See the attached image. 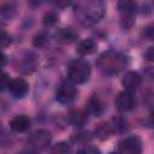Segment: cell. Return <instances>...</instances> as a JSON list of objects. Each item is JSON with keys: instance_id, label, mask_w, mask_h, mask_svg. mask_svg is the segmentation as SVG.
I'll use <instances>...</instances> for the list:
<instances>
[{"instance_id": "1", "label": "cell", "mask_w": 154, "mask_h": 154, "mask_svg": "<svg viewBox=\"0 0 154 154\" xmlns=\"http://www.w3.org/2000/svg\"><path fill=\"white\" fill-rule=\"evenodd\" d=\"M73 12L82 25L90 26L101 20L105 14V5L102 1H81L76 4Z\"/></svg>"}, {"instance_id": "2", "label": "cell", "mask_w": 154, "mask_h": 154, "mask_svg": "<svg viewBox=\"0 0 154 154\" xmlns=\"http://www.w3.org/2000/svg\"><path fill=\"white\" fill-rule=\"evenodd\" d=\"M128 57L118 51H106L101 53L96 60L97 67L106 75H117L128 66Z\"/></svg>"}, {"instance_id": "3", "label": "cell", "mask_w": 154, "mask_h": 154, "mask_svg": "<svg viewBox=\"0 0 154 154\" xmlns=\"http://www.w3.org/2000/svg\"><path fill=\"white\" fill-rule=\"evenodd\" d=\"M91 73L90 65L84 59H75L69 64L67 67V77L73 84H83L85 83Z\"/></svg>"}, {"instance_id": "4", "label": "cell", "mask_w": 154, "mask_h": 154, "mask_svg": "<svg viewBox=\"0 0 154 154\" xmlns=\"http://www.w3.org/2000/svg\"><path fill=\"white\" fill-rule=\"evenodd\" d=\"M118 11L120 16V26L124 30L132 28L135 23V16L137 12V4L130 0H123L118 2Z\"/></svg>"}, {"instance_id": "5", "label": "cell", "mask_w": 154, "mask_h": 154, "mask_svg": "<svg viewBox=\"0 0 154 154\" xmlns=\"http://www.w3.org/2000/svg\"><path fill=\"white\" fill-rule=\"evenodd\" d=\"M52 141V135L48 130L40 129L34 131L28 137V144L34 150H43L46 149Z\"/></svg>"}, {"instance_id": "6", "label": "cell", "mask_w": 154, "mask_h": 154, "mask_svg": "<svg viewBox=\"0 0 154 154\" xmlns=\"http://www.w3.org/2000/svg\"><path fill=\"white\" fill-rule=\"evenodd\" d=\"M76 95H77L76 84H73L71 81L67 79L59 84L55 93V99L60 103H70L76 99Z\"/></svg>"}, {"instance_id": "7", "label": "cell", "mask_w": 154, "mask_h": 154, "mask_svg": "<svg viewBox=\"0 0 154 154\" xmlns=\"http://www.w3.org/2000/svg\"><path fill=\"white\" fill-rule=\"evenodd\" d=\"M119 154H141L142 141L137 136H128L118 143Z\"/></svg>"}, {"instance_id": "8", "label": "cell", "mask_w": 154, "mask_h": 154, "mask_svg": "<svg viewBox=\"0 0 154 154\" xmlns=\"http://www.w3.org/2000/svg\"><path fill=\"white\" fill-rule=\"evenodd\" d=\"M7 90L13 97L22 99L26 95V93L29 90V84L24 78L16 77V78L10 79L8 85H7Z\"/></svg>"}, {"instance_id": "9", "label": "cell", "mask_w": 154, "mask_h": 154, "mask_svg": "<svg viewBox=\"0 0 154 154\" xmlns=\"http://www.w3.org/2000/svg\"><path fill=\"white\" fill-rule=\"evenodd\" d=\"M135 106V97L132 93L122 90L114 99V107L118 112H128Z\"/></svg>"}, {"instance_id": "10", "label": "cell", "mask_w": 154, "mask_h": 154, "mask_svg": "<svg viewBox=\"0 0 154 154\" xmlns=\"http://www.w3.org/2000/svg\"><path fill=\"white\" fill-rule=\"evenodd\" d=\"M36 66H37V60H36V57L35 54L30 53V52H26L24 53L18 60H17V64H16V67L18 71H20L22 73H31L36 70Z\"/></svg>"}, {"instance_id": "11", "label": "cell", "mask_w": 154, "mask_h": 154, "mask_svg": "<svg viewBox=\"0 0 154 154\" xmlns=\"http://www.w3.org/2000/svg\"><path fill=\"white\" fill-rule=\"evenodd\" d=\"M142 82V77L138 72L136 71H129L125 73V76L122 79V84L124 87V90L134 93L141 84Z\"/></svg>"}, {"instance_id": "12", "label": "cell", "mask_w": 154, "mask_h": 154, "mask_svg": "<svg viewBox=\"0 0 154 154\" xmlns=\"http://www.w3.org/2000/svg\"><path fill=\"white\" fill-rule=\"evenodd\" d=\"M31 120L25 114H18L10 120V128L16 132H24L30 128Z\"/></svg>"}, {"instance_id": "13", "label": "cell", "mask_w": 154, "mask_h": 154, "mask_svg": "<svg viewBox=\"0 0 154 154\" xmlns=\"http://www.w3.org/2000/svg\"><path fill=\"white\" fill-rule=\"evenodd\" d=\"M55 38H57V41H59L61 43L69 45V43L75 42L78 38V32L72 28H61L57 31Z\"/></svg>"}, {"instance_id": "14", "label": "cell", "mask_w": 154, "mask_h": 154, "mask_svg": "<svg viewBox=\"0 0 154 154\" xmlns=\"http://www.w3.org/2000/svg\"><path fill=\"white\" fill-rule=\"evenodd\" d=\"M87 108H88V112L94 114L95 117H99L105 111V105L102 102V100L97 96V95H93L89 100H88V103H87Z\"/></svg>"}, {"instance_id": "15", "label": "cell", "mask_w": 154, "mask_h": 154, "mask_svg": "<svg viewBox=\"0 0 154 154\" xmlns=\"http://www.w3.org/2000/svg\"><path fill=\"white\" fill-rule=\"evenodd\" d=\"M96 43L90 40V38H85L83 41H81L77 46V53L81 55H90L96 51Z\"/></svg>"}, {"instance_id": "16", "label": "cell", "mask_w": 154, "mask_h": 154, "mask_svg": "<svg viewBox=\"0 0 154 154\" xmlns=\"http://www.w3.org/2000/svg\"><path fill=\"white\" fill-rule=\"evenodd\" d=\"M113 132H114V126L111 125L109 123H101L95 129V136L99 140H107L108 137L112 136Z\"/></svg>"}, {"instance_id": "17", "label": "cell", "mask_w": 154, "mask_h": 154, "mask_svg": "<svg viewBox=\"0 0 154 154\" xmlns=\"http://www.w3.org/2000/svg\"><path fill=\"white\" fill-rule=\"evenodd\" d=\"M72 153L73 150L71 143L67 141H60L52 147L49 154H72Z\"/></svg>"}, {"instance_id": "18", "label": "cell", "mask_w": 154, "mask_h": 154, "mask_svg": "<svg viewBox=\"0 0 154 154\" xmlns=\"http://www.w3.org/2000/svg\"><path fill=\"white\" fill-rule=\"evenodd\" d=\"M70 122L76 125V126H81L83 125L87 120H88V116H87V112L82 111V109H78V111H73L71 114H70Z\"/></svg>"}, {"instance_id": "19", "label": "cell", "mask_w": 154, "mask_h": 154, "mask_svg": "<svg viewBox=\"0 0 154 154\" xmlns=\"http://www.w3.org/2000/svg\"><path fill=\"white\" fill-rule=\"evenodd\" d=\"M14 12V4L6 2L1 6V18L2 19H11Z\"/></svg>"}, {"instance_id": "20", "label": "cell", "mask_w": 154, "mask_h": 154, "mask_svg": "<svg viewBox=\"0 0 154 154\" xmlns=\"http://www.w3.org/2000/svg\"><path fill=\"white\" fill-rule=\"evenodd\" d=\"M47 42H48V34L46 31H41L36 34L32 40V45L35 47H43L47 45Z\"/></svg>"}, {"instance_id": "21", "label": "cell", "mask_w": 154, "mask_h": 154, "mask_svg": "<svg viewBox=\"0 0 154 154\" xmlns=\"http://www.w3.org/2000/svg\"><path fill=\"white\" fill-rule=\"evenodd\" d=\"M57 20H58V16H57L54 12H48V13H46V14L43 16V18H42V23H43V25L47 26V28L53 26V25L57 23Z\"/></svg>"}, {"instance_id": "22", "label": "cell", "mask_w": 154, "mask_h": 154, "mask_svg": "<svg viewBox=\"0 0 154 154\" xmlns=\"http://www.w3.org/2000/svg\"><path fill=\"white\" fill-rule=\"evenodd\" d=\"M77 154H101L100 149L94 146H85L81 150H78Z\"/></svg>"}, {"instance_id": "23", "label": "cell", "mask_w": 154, "mask_h": 154, "mask_svg": "<svg viewBox=\"0 0 154 154\" xmlns=\"http://www.w3.org/2000/svg\"><path fill=\"white\" fill-rule=\"evenodd\" d=\"M77 142H87L91 138L90 136V132L89 131H79L78 134H76V136L73 137Z\"/></svg>"}, {"instance_id": "24", "label": "cell", "mask_w": 154, "mask_h": 154, "mask_svg": "<svg viewBox=\"0 0 154 154\" xmlns=\"http://www.w3.org/2000/svg\"><path fill=\"white\" fill-rule=\"evenodd\" d=\"M0 40H1V47H2V48H6V47L10 46V43H11V37H10V35H8L5 30L1 31V37H0Z\"/></svg>"}, {"instance_id": "25", "label": "cell", "mask_w": 154, "mask_h": 154, "mask_svg": "<svg viewBox=\"0 0 154 154\" xmlns=\"http://www.w3.org/2000/svg\"><path fill=\"white\" fill-rule=\"evenodd\" d=\"M143 58L148 61H154V46H149L144 53H143Z\"/></svg>"}, {"instance_id": "26", "label": "cell", "mask_w": 154, "mask_h": 154, "mask_svg": "<svg viewBox=\"0 0 154 154\" xmlns=\"http://www.w3.org/2000/svg\"><path fill=\"white\" fill-rule=\"evenodd\" d=\"M8 82H10V77H7V73L4 72V73H2V77H1V87H2V90L7 88Z\"/></svg>"}, {"instance_id": "27", "label": "cell", "mask_w": 154, "mask_h": 154, "mask_svg": "<svg viewBox=\"0 0 154 154\" xmlns=\"http://www.w3.org/2000/svg\"><path fill=\"white\" fill-rule=\"evenodd\" d=\"M146 35L150 40H154V26H148L146 28Z\"/></svg>"}, {"instance_id": "28", "label": "cell", "mask_w": 154, "mask_h": 154, "mask_svg": "<svg viewBox=\"0 0 154 154\" xmlns=\"http://www.w3.org/2000/svg\"><path fill=\"white\" fill-rule=\"evenodd\" d=\"M17 154H37V153H36V150H34V149L29 148V149H23V150L18 152Z\"/></svg>"}, {"instance_id": "29", "label": "cell", "mask_w": 154, "mask_h": 154, "mask_svg": "<svg viewBox=\"0 0 154 154\" xmlns=\"http://www.w3.org/2000/svg\"><path fill=\"white\" fill-rule=\"evenodd\" d=\"M149 123L152 126H154V109H152L150 112V117H149Z\"/></svg>"}, {"instance_id": "30", "label": "cell", "mask_w": 154, "mask_h": 154, "mask_svg": "<svg viewBox=\"0 0 154 154\" xmlns=\"http://www.w3.org/2000/svg\"><path fill=\"white\" fill-rule=\"evenodd\" d=\"M1 59H2V66H5V64H6V55L2 53V55H1Z\"/></svg>"}, {"instance_id": "31", "label": "cell", "mask_w": 154, "mask_h": 154, "mask_svg": "<svg viewBox=\"0 0 154 154\" xmlns=\"http://www.w3.org/2000/svg\"><path fill=\"white\" fill-rule=\"evenodd\" d=\"M108 154H119L118 152H111V153H108Z\"/></svg>"}]
</instances>
